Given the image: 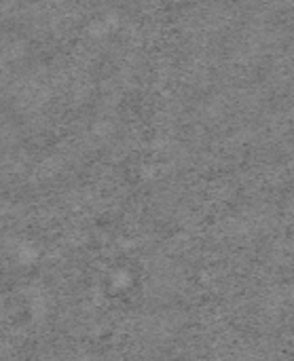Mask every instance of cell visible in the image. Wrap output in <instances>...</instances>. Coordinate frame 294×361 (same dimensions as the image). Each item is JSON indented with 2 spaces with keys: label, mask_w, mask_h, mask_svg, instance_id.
I'll return each instance as SVG.
<instances>
[]
</instances>
